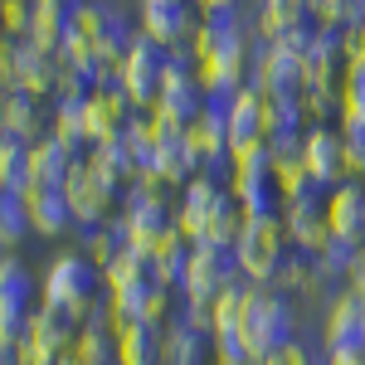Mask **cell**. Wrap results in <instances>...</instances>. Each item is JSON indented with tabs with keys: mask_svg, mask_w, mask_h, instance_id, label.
<instances>
[{
	"mask_svg": "<svg viewBox=\"0 0 365 365\" xmlns=\"http://www.w3.org/2000/svg\"><path fill=\"white\" fill-rule=\"evenodd\" d=\"M98 287H103V273L88 263L83 253H54L39 273V302L44 307L63 312L68 322L88 327V317L98 312Z\"/></svg>",
	"mask_w": 365,
	"mask_h": 365,
	"instance_id": "1",
	"label": "cell"
},
{
	"mask_svg": "<svg viewBox=\"0 0 365 365\" xmlns=\"http://www.w3.org/2000/svg\"><path fill=\"white\" fill-rule=\"evenodd\" d=\"M297 336V307L282 297L278 287H244V322H239V346L249 351V361H268L278 346Z\"/></svg>",
	"mask_w": 365,
	"mask_h": 365,
	"instance_id": "2",
	"label": "cell"
},
{
	"mask_svg": "<svg viewBox=\"0 0 365 365\" xmlns=\"http://www.w3.org/2000/svg\"><path fill=\"white\" fill-rule=\"evenodd\" d=\"M215 20H220V39H215V49L200 58L195 68H200V83H205L210 98H234L249 83L258 34H253V25H244V15H215Z\"/></svg>",
	"mask_w": 365,
	"mask_h": 365,
	"instance_id": "3",
	"label": "cell"
},
{
	"mask_svg": "<svg viewBox=\"0 0 365 365\" xmlns=\"http://www.w3.org/2000/svg\"><path fill=\"white\" fill-rule=\"evenodd\" d=\"M234 273L244 282H258V287H273L282 273V263L292 258V244H287V225L282 215H249V225L234 244Z\"/></svg>",
	"mask_w": 365,
	"mask_h": 365,
	"instance_id": "4",
	"label": "cell"
},
{
	"mask_svg": "<svg viewBox=\"0 0 365 365\" xmlns=\"http://www.w3.org/2000/svg\"><path fill=\"white\" fill-rule=\"evenodd\" d=\"M0 78H5V93H29L39 103H54L58 73H63V54L58 49H44L34 39H5L0 49Z\"/></svg>",
	"mask_w": 365,
	"mask_h": 365,
	"instance_id": "5",
	"label": "cell"
},
{
	"mask_svg": "<svg viewBox=\"0 0 365 365\" xmlns=\"http://www.w3.org/2000/svg\"><path fill=\"white\" fill-rule=\"evenodd\" d=\"M225 185H229V195L244 205V215H282V190H278V175H273V156L268 151L244 156V161H229Z\"/></svg>",
	"mask_w": 365,
	"mask_h": 365,
	"instance_id": "6",
	"label": "cell"
},
{
	"mask_svg": "<svg viewBox=\"0 0 365 365\" xmlns=\"http://www.w3.org/2000/svg\"><path fill=\"white\" fill-rule=\"evenodd\" d=\"M166 58L170 49L151 44L146 34H137L127 44V58H122V73H117V88L132 98L137 113H151L156 108V93H161V73H166Z\"/></svg>",
	"mask_w": 365,
	"mask_h": 365,
	"instance_id": "7",
	"label": "cell"
},
{
	"mask_svg": "<svg viewBox=\"0 0 365 365\" xmlns=\"http://www.w3.org/2000/svg\"><path fill=\"white\" fill-rule=\"evenodd\" d=\"M39 307L34 302V278L25 273V263L15 253H5L0 263V351H15L25 336V317Z\"/></svg>",
	"mask_w": 365,
	"mask_h": 365,
	"instance_id": "8",
	"label": "cell"
},
{
	"mask_svg": "<svg viewBox=\"0 0 365 365\" xmlns=\"http://www.w3.org/2000/svg\"><path fill=\"white\" fill-rule=\"evenodd\" d=\"M195 25H200L195 0H137V34H146L161 49L190 44Z\"/></svg>",
	"mask_w": 365,
	"mask_h": 365,
	"instance_id": "9",
	"label": "cell"
},
{
	"mask_svg": "<svg viewBox=\"0 0 365 365\" xmlns=\"http://www.w3.org/2000/svg\"><path fill=\"white\" fill-rule=\"evenodd\" d=\"M63 200H68V215H73V225H78V229H98V225H113V220H117L113 205L122 195L108 190V185L93 175V166L78 156L73 170H68V180H63Z\"/></svg>",
	"mask_w": 365,
	"mask_h": 365,
	"instance_id": "10",
	"label": "cell"
},
{
	"mask_svg": "<svg viewBox=\"0 0 365 365\" xmlns=\"http://www.w3.org/2000/svg\"><path fill=\"white\" fill-rule=\"evenodd\" d=\"M132 98L117 83H93V93L83 98V127H88V146H108L122 141L127 122H132Z\"/></svg>",
	"mask_w": 365,
	"mask_h": 365,
	"instance_id": "11",
	"label": "cell"
},
{
	"mask_svg": "<svg viewBox=\"0 0 365 365\" xmlns=\"http://www.w3.org/2000/svg\"><path fill=\"white\" fill-rule=\"evenodd\" d=\"M225 200H229V185L215 175V170H200L195 180L180 190V205H175V234H180L185 244H200L210 215H215Z\"/></svg>",
	"mask_w": 365,
	"mask_h": 365,
	"instance_id": "12",
	"label": "cell"
},
{
	"mask_svg": "<svg viewBox=\"0 0 365 365\" xmlns=\"http://www.w3.org/2000/svg\"><path fill=\"white\" fill-rule=\"evenodd\" d=\"M273 287H278V292L297 312H327V302L336 297L331 278L322 273V263H317V258H307V253H292V258L282 263V273H278V282H273Z\"/></svg>",
	"mask_w": 365,
	"mask_h": 365,
	"instance_id": "13",
	"label": "cell"
},
{
	"mask_svg": "<svg viewBox=\"0 0 365 365\" xmlns=\"http://www.w3.org/2000/svg\"><path fill=\"white\" fill-rule=\"evenodd\" d=\"M239 278L234 273V258L210 244H190V263H185V278H180V302H215L229 282Z\"/></svg>",
	"mask_w": 365,
	"mask_h": 365,
	"instance_id": "14",
	"label": "cell"
},
{
	"mask_svg": "<svg viewBox=\"0 0 365 365\" xmlns=\"http://www.w3.org/2000/svg\"><path fill=\"white\" fill-rule=\"evenodd\" d=\"M282 225H287V244L292 253H317L331 244V225H327V190L322 195H307V200H292V205H282Z\"/></svg>",
	"mask_w": 365,
	"mask_h": 365,
	"instance_id": "15",
	"label": "cell"
},
{
	"mask_svg": "<svg viewBox=\"0 0 365 365\" xmlns=\"http://www.w3.org/2000/svg\"><path fill=\"white\" fill-rule=\"evenodd\" d=\"M185 137L195 146V156L205 161V170H215L225 180L229 175V108H225V98H210V108L185 127Z\"/></svg>",
	"mask_w": 365,
	"mask_h": 365,
	"instance_id": "16",
	"label": "cell"
},
{
	"mask_svg": "<svg viewBox=\"0 0 365 365\" xmlns=\"http://www.w3.org/2000/svg\"><path fill=\"white\" fill-rule=\"evenodd\" d=\"M302 166H307V175L322 185V190H331V185H341V180H351V175H346L341 127H307V137H302Z\"/></svg>",
	"mask_w": 365,
	"mask_h": 365,
	"instance_id": "17",
	"label": "cell"
},
{
	"mask_svg": "<svg viewBox=\"0 0 365 365\" xmlns=\"http://www.w3.org/2000/svg\"><path fill=\"white\" fill-rule=\"evenodd\" d=\"M336 346H365V302L346 287H336V297L322 312V351Z\"/></svg>",
	"mask_w": 365,
	"mask_h": 365,
	"instance_id": "18",
	"label": "cell"
},
{
	"mask_svg": "<svg viewBox=\"0 0 365 365\" xmlns=\"http://www.w3.org/2000/svg\"><path fill=\"white\" fill-rule=\"evenodd\" d=\"M327 225L331 239L365 244V180H341L327 190Z\"/></svg>",
	"mask_w": 365,
	"mask_h": 365,
	"instance_id": "19",
	"label": "cell"
},
{
	"mask_svg": "<svg viewBox=\"0 0 365 365\" xmlns=\"http://www.w3.org/2000/svg\"><path fill=\"white\" fill-rule=\"evenodd\" d=\"M83 161L93 166V175L108 185V190H117V195H127L132 185H137V175H141V166H137V156L127 151V141H108V146H88L83 151Z\"/></svg>",
	"mask_w": 365,
	"mask_h": 365,
	"instance_id": "20",
	"label": "cell"
},
{
	"mask_svg": "<svg viewBox=\"0 0 365 365\" xmlns=\"http://www.w3.org/2000/svg\"><path fill=\"white\" fill-rule=\"evenodd\" d=\"M25 215H29V229H34L39 239H58L63 229H73L63 185H34V190L25 195Z\"/></svg>",
	"mask_w": 365,
	"mask_h": 365,
	"instance_id": "21",
	"label": "cell"
},
{
	"mask_svg": "<svg viewBox=\"0 0 365 365\" xmlns=\"http://www.w3.org/2000/svg\"><path fill=\"white\" fill-rule=\"evenodd\" d=\"M0 132L15 141H39L49 137V108L29 93H5V108H0Z\"/></svg>",
	"mask_w": 365,
	"mask_h": 365,
	"instance_id": "22",
	"label": "cell"
},
{
	"mask_svg": "<svg viewBox=\"0 0 365 365\" xmlns=\"http://www.w3.org/2000/svg\"><path fill=\"white\" fill-rule=\"evenodd\" d=\"M161 365H215V336H200L175 317L161 327Z\"/></svg>",
	"mask_w": 365,
	"mask_h": 365,
	"instance_id": "23",
	"label": "cell"
},
{
	"mask_svg": "<svg viewBox=\"0 0 365 365\" xmlns=\"http://www.w3.org/2000/svg\"><path fill=\"white\" fill-rule=\"evenodd\" d=\"M73 151L68 146H58L54 137H39L29 141V190L34 185H63L68 180V170H73Z\"/></svg>",
	"mask_w": 365,
	"mask_h": 365,
	"instance_id": "24",
	"label": "cell"
},
{
	"mask_svg": "<svg viewBox=\"0 0 365 365\" xmlns=\"http://www.w3.org/2000/svg\"><path fill=\"white\" fill-rule=\"evenodd\" d=\"M302 25H312V15L302 5H292V0H263L258 15H253L258 44H278V39H287L292 29H302Z\"/></svg>",
	"mask_w": 365,
	"mask_h": 365,
	"instance_id": "25",
	"label": "cell"
},
{
	"mask_svg": "<svg viewBox=\"0 0 365 365\" xmlns=\"http://www.w3.org/2000/svg\"><path fill=\"white\" fill-rule=\"evenodd\" d=\"M146 282H156L151 278V258L137 253V249H122L113 258V268L103 273V292H108V297H113V292H137Z\"/></svg>",
	"mask_w": 365,
	"mask_h": 365,
	"instance_id": "26",
	"label": "cell"
},
{
	"mask_svg": "<svg viewBox=\"0 0 365 365\" xmlns=\"http://www.w3.org/2000/svg\"><path fill=\"white\" fill-rule=\"evenodd\" d=\"M146 258H151V278H156V282H166V287H175V292H180L185 263H190V244H185V239H180L175 229H170V234H166V239H161V244H156L151 253H146Z\"/></svg>",
	"mask_w": 365,
	"mask_h": 365,
	"instance_id": "27",
	"label": "cell"
},
{
	"mask_svg": "<svg viewBox=\"0 0 365 365\" xmlns=\"http://www.w3.org/2000/svg\"><path fill=\"white\" fill-rule=\"evenodd\" d=\"M244 225H249V215H244V205L229 195L215 215H210V225H205V239L200 244H210V249L220 253H234V244H239V234H244Z\"/></svg>",
	"mask_w": 365,
	"mask_h": 365,
	"instance_id": "28",
	"label": "cell"
},
{
	"mask_svg": "<svg viewBox=\"0 0 365 365\" xmlns=\"http://www.w3.org/2000/svg\"><path fill=\"white\" fill-rule=\"evenodd\" d=\"M49 137L68 146L73 156L88 151V127H83V103H49Z\"/></svg>",
	"mask_w": 365,
	"mask_h": 365,
	"instance_id": "29",
	"label": "cell"
},
{
	"mask_svg": "<svg viewBox=\"0 0 365 365\" xmlns=\"http://www.w3.org/2000/svg\"><path fill=\"white\" fill-rule=\"evenodd\" d=\"M0 195H29V141L0 137Z\"/></svg>",
	"mask_w": 365,
	"mask_h": 365,
	"instance_id": "30",
	"label": "cell"
},
{
	"mask_svg": "<svg viewBox=\"0 0 365 365\" xmlns=\"http://www.w3.org/2000/svg\"><path fill=\"white\" fill-rule=\"evenodd\" d=\"M73 365H117V336L108 327H78V336L68 346Z\"/></svg>",
	"mask_w": 365,
	"mask_h": 365,
	"instance_id": "31",
	"label": "cell"
},
{
	"mask_svg": "<svg viewBox=\"0 0 365 365\" xmlns=\"http://www.w3.org/2000/svg\"><path fill=\"white\" fill-rule=\"evenodd\" d=\"M117 365H161V331L151 327L117 331Z\"/></svg>",
	"mask_w": 365,
	"mask_h": 365,
	"instance_id": "32",
	"label": "cell"
},
{
	"mask_svg": "<svg viewBox=\"0 0 365 365\" xmlns=\"http://www.w3.org/2000/svg\"><path fill=\"white\" fill-rule=\"evenodd\" d=\"M122 141H127V151L137 156V166H141V170L156 166V151H161V132H156V117H151V113H132V122H127Z\"/></svg>",
	"mask_w": 365,
	"mask_h": 365,
	"instance_id": "33",
	"label": "cell"
},
{
	"mask_svg": "<svg viewBox=\"0 0 365 365\" xmlns=\"http://www.w3.org/2000/svg\"><path fill=\"white\" fill-rule=\"evenodd\" d=\"M122 249H127V244H122L117 225H98V229H83V249H78V253H83L98 273H108V268H113V258Z\"/></svg>",
	"mask_w": 365,
	"mask_h": 365,
	"instance_id": "34",
	"label": "cell"
},
{
	"mask_svg": "<svg viewBox=\"0 0 365 365\" xmlns=\"http://www.w3.org/2000/svg\"><path fill=\"white\" fill-rule=\"evenodd\" d=\"M307 15L322 29H346L365 15V0H307Z\"/></svg>",
	"mask_w": 365,
	"mask_h": 365,
	"instance_id": "35",
	"label": "cell"
},
{
	"mask_svg": "<svg viewBox=\"0 0 365 365\" xmlns=\"http://www.w3.org/2000/svg\"><path fill=\"white\" fill-rule=\"evenodd\" d=\"M336 122H365V63H346V73H341V117Z\"/></svg>",
	"mask_w": 365,
	"mask_h": 365,
	"instance_id": "36",
	"label": "cell"
},
{
	"mask_svg": "<svg viewBox=\"0 0 365 365\" xmlns=\"http://www.w3.org/2000/svg\"><path fill=\"white\" fill-rule=\"evenodd\" d=\"M29 229V215H25V195H0V239H5V249H15Z\"/></svg>",
	"mask_w": 365,
	"mask_h": 365,
	"instance_id": "37",
	"label": "cell"
},
{
	"mask_svg": "<svg viewBox=\"0 0 365 365\" xmlns=\"http://www.w3.org/2000/svg\"><path fill=\"white\" fill-rule=\"evenodd\" d=\"M356 249H361V244H351V239H331L327 249L317 253L322 273H327L331 282H346V273H351V263H356Z\"/></svg>",
	"mask_w": 365,
	"mask_h": 365,
	"instance_id": "38",
	"label": "cell"
},
{
	"mask_svg": "<svg viewBox=\"0 0 365 365\" xmlns=\"http://www.w3.org/2000/svg\"><path fill=\"white\" fill-rule=\"evenodd\" d=\"M258 365H327V356H322V351H312L302 336H292L287 346H278L268 361H258Z\"/></svg>",
	"mask_w": 365,
	"mask_h": 365,
	"instance_id": "39",
	"label": "cell"
},
{
	"mask_svg": "<svg viewBox=\"0 0 365 365\" xmlns=\"http://www.w3.org/2000/svg\"><path fill=\"white\" fill-rule=\"evenodd\" d=\"M0 10H5V39H29L34 0H0Z\"/></svg>",
	"mask_w": 365,
	"mask_h": 365,
	"instance_id": "40",
	"label": "cell"
},
{
	"mask_svg": "<svg viewBox=\"0 0 365 365\" xmlns=\"http://www.w3.org/2000/svg\"><path fill=\"white\" fill-rule=\"evenodd\" d=\"M341 49H346V63H365V15L341 29Z\"/></svg>",
	"mask_w": 365,
	"mask_h": 365,
	"instance_id": "41",
	"label": "cell"
},
{
	"mask_svg": "<svg viewBox=\"0 0 365 365\" xmlns=\"http://www.w3.org/2000/svg\"><path fill=\"white\" fill-rule=\"evenodd\" d=\"M341 287H346V292H356V297L365 302V244L356 249V263H351V273H346V282H341Z\"/></svg>",
	"mask_w": 365,
	"mask_h": 365,
	"instance_id": "42",
	"label": "cell"
},
{
	"mask_svg": "<svg viewBox=\"0 0 365 365\" xmlns=\"http://www.w3.org/2000/svg\"><path fill=\"white\" fill-rule=\"evenodd\" d=\"M239 5L244 0H195L200 15H239Z\"/></svg>",
	"mask_w": 365,
	"mask_h": 365,
	"instance_id": "43",
	"label": "cell"
}]
</instances>
